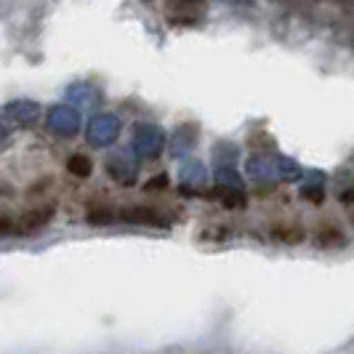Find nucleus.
Here are the masks:
<instances>
[{
  "instance_id": "1",
  "label": "nucleus",
  "mask_w": 354,
  "mask_h": 354,
  "mask_svg": "<svg viewBox=\"0 0 354 354\" xmlns=\"http://www.w3.org/2000/svg\"><path fill=\"white\" fill-rule=\"evenodd\" d=\"M53 216H56V205H53V203L30 208V211L21 213L19 218H14V232H17V234H35V232L46 230V227L51 224Z\"/></svg>"
},
{
  "instance_id": "2",
  "label": "nucleus",
  "mask_w": 354,
  "mask_h": 354,
  "mask_svg": "<svg viewBox=\"0 0 354 354\" xmlns=\"http://www.w3.org/2000/svg\"><path fill=\"white\" fill-rule=\"evenodd\" d=\"M346 243H349V234L336 221H319L312 232V245L319 250H341L346 248Z\"/></svg>"
},
{
  "instance_id": "3",
  "label": "nucleus",
  "mask_w": 354,
  "mask_h": 354,
  "mask_svg": "<svg viewBox=\"0 0 354 354\" xmlns=\"http://www.w3.org/2000/svg\"><path fill=\"white\" fill-rule=\"evenodd\" d=\"M125 224H144V227H168V216L158 208H144V205H128L115 213Z\"/></svg>"
},
{
  "instance_id": "4",
  "label": "nucleus",
  "mask_w": 354,
  "mask_h": 354,
  "mask_svg": "<svg viewBox=\"0 0 354 354\" xmlns=\"http://www.w3.org/2000/svg\"><path fill=\"white\" fill-rule=\"evenodd\" d=\"M266 234L280 245H301L306 240V227L301 221H272Z\"/></svg>"
},
{
  "instance_id": "5",
  "label": "nucleus",
  "mask_w": 354,
  "mask_h": 354,
  "mask_svg": "<svg viewBox=\"0 0 354 354\" xmlns=\"http://www.w3.org/2000/svg\"><path fill=\"white\" fill-rule=\"evenodd\" d=\"M86 221H88L91 227H106V224L115 221V211L109 205L96 203V205H91L88 211H86Z\"/></svg>"
},
{
  "instance_id": "6",
  "label": "nucleus",
  "mask_w": 354,
  "mask_h": 354,
  "mask_svg": "<svg viewBox=\"0 0 354 354\" xmlns=\"http://www.w3.org/2000/svg\"><path fill=\"white\" fill-rule=\"evenodd\" d=\"M67 168H70V174L72 176H80V178H86L91 176V160L86 158V155H72L70 162H67Z\"/></svg>"
},
{
  "instance_id": "7",
  "label": "nucleus",
  "mask_w": 354,
  "mask_h": 354,
  "mask_svg": "<svg viewBox=\"0 0 354 354\" xmlns=\"http://www.w3.org/2000/svg\"><path fill=\"white\" fill-rule=\"evenodd\" d=\"M53 184V178L51 176H46V178H40V181H35V184H32V187H30V189H27V195L30 197H40L43 195V192H46V189H48V187H51Z\"/></svg>"
},
{
  "instance_id": "8",
  "label": "nucleus",
  "mask_w": 354,
  "mask_h": 354,
  "mask_svg": "<svg viewBox=\"0 0 354 354\" xmlns=\"http://www.w3.org/2000/svg\"><path fill=\"white\" fill-rule=\"evenodd\" d=\"M14 232V218L11 216H0V234H11Z\"/></svg>"
},
{
  "instance_id": "9",
  "label": "nucleus",
  "mask_w": 354,
  "mask_h": 354,
  "mask_svg": "<svg viewBox=\"0 0 354 354\" xmlns=\"http://www.w3.org/2000/svg\"><path fill=\"white\" fill-rule=\"evenodd\" d=\"M162 187H168V176H165V174H160L152 184H147V189H162Z\"/></svg>"
}]
</instances>
